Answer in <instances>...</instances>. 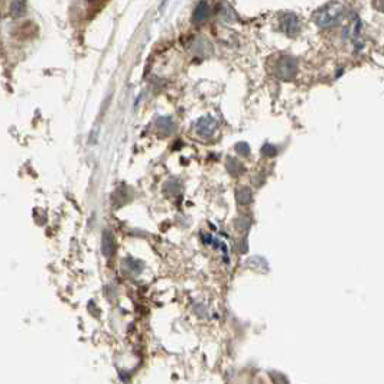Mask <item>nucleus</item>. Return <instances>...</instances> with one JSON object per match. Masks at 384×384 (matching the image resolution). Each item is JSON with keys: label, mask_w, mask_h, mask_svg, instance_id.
<instances>
[{"label": "nucleus", "mask_w": 384, "mask_h": 384, "mask_svg": "<svg viewBox=\"0 0 384 384\" xmlns=\"http://www.w3.org/2000/svg\"><path fill=\"white\" fill-rule=\"evenodd\" d=\"M344 16V6L338 1H331L315 12L314 20L321 28H331L336 25Z\"/></svg>", "instance_id": "obj_1"}, {"label": "nucleus", "mask_w": 384, "mask_h": 384, "mask_svg": "<svg viewBox=\"0 0 384 384\" xmlns=\"http://www.w3.org/2000/svg\"><path fill=\"white\" fill-rule=\"evenodd\" d=\"M298 72V62L292 56H282L274 67V74L282 81H289L295 78Z\"/></svg>", "instance_id": "obj_2"}, {"label": "nucleus", "mask_w": 384, "mask_h": 384, "mask_svg": "<svg viewBox=\"0 0 384 384\" xmlns=\"http://www.w3.org/2000/svg\"><path fill=\"white\" fill-rule=\"evenodd\" d=\"M279 25H280V29L289 35V36H296L301 31V25H299V19L295 13H282L280 17H279Z\"/></svg>", "instance_id": "obj_3"}, {"label": "nucleus", "mask_w": 384, "mask_h": 384, "mask_svg": "<svg viewBox=\"0 0 384 384\" xmlns=\"http://www.w3.org/2000/svg\"><path fill=\"white\" fill-rule=\"evenodd\" d=\"M195 129H197L198 136H201L204 139H208V137H211L214 134V132L217 129V121L211 116H202L197 121Z\"/></svg>", "instance_id": "obj_4"}, {"label": "nucleus", "mask_w": 384, "mask_h": 384, "mask_svg": "<svg viewBox=\"0 0 384 384\" xmlns=\"http://www.w3.org/2000/svg\"><path fill=\"white\" fill-rule=\"evenodd\" d=\"M208 16H210V4H208L205 0H201V1L197 4L195 10H194L192 20H194V23L201 25V23H204V22L208 19Z\"/></svg>", "instance_id": "obj_5"}, {"label": "nucleus", "mask_w": 384, "mask_h": 384, "mask_svg": "<svg viewBox=\"0 0 384 384\" xmlns=\"http://www.w3.org/2000/svg\"><path fill=\"white\" fill-rule=\"evenodd\" d=\"M26 12V1L25 0H12L9 6V15L13 19L22 17Z\"/></svg>", "instance_id": "obj_6"}, {"label": "nucleus", "mask_w": 384, "mask_h": 384, "mask_svg": "<svg viewBox=\"0 0 384 384\" xmlns=\"http://www.w3.org/2000/svg\"><path fill=\"white\" fill-rule=\"evenodd\" d=\"M173 120L170 117H161L158 118V130L162 136H169L173 132Z\"/></svg>", "instance_id": "obj_7"}, {"label": "nucleus", "mask_w": 384, "mask_h": 384, "mask_svg": "<svg viewBox=\"0 0 384 384\" xmlns=\"http://www.w3.org/2000/svg\"><path fill=\"white\" fill-rule=\"evenodd\" d=\"M221 7H222V9L219 10V15H221V16H222V17H224L227 22H233V20L237 17V16H235V13H234V10H233L231 7H228L225 3H222V4H221Z\"/></svg>", "instance_id": "obj_8"}, {"label": "nucleus", "mask_w": 384, "mask_h": 384, "mask_svg": "<svg viewBox=\"0 0 384 384\" xmlns=\"http://www.w3.org/2000/svg\"><path fill=\"white\" fill-rule=\"evenodd\" d=\"M227 167H228V170H230L233 175H238V173L243 170V165L240 164L238 161H235V159H228Z\"/></svg>", "instance_id": "obj_9"}, {"label": "nucleus", "mask_w": 384, "mask_h": 384, "mask_svg": "<svg viewBox=\"0 0 384 384\" xmlns=\"http://www.w3.org/2000/svg\"><path fill=\"white\" fill-rule=\"evenodd\" d=\"M250 200H251V195H250V191L249 189H241V191H238V201L241 202V204H247V202H250Z\"/></svg>", "instance_id": "obj_10"}, {"label": "nucleus", "mask_w": 384, "mask_h": 384, "mask_svg": "<svg viewBox=\"0 0 384 384\" xmlns=\"http://www.w3.org/2000/svg\"><path fill=\"white\" fill-rule=\"evenodd\" d=\"M235 150H237L241 156H249V155H250V148H249L247 143H238V145L235 146Z\"/></svg>", "instance_id": "obj_11"}, {"label": "nucleus", "mask_w": 384, "mask_h": 384, "mask_svg": "<svg viewBox=\"0 0 384 384\" xmlns=\"http://www.w3.org/2000/svg\"><path fill=\"white\" fill-rule=\"evenodd\" d=\"M262 153L265 155V156H274L276 153H277V149L274 148L273 145H265L263 146V150H262Z\"/></svg>", "instance_id": "obj_12"}]
</instances>
